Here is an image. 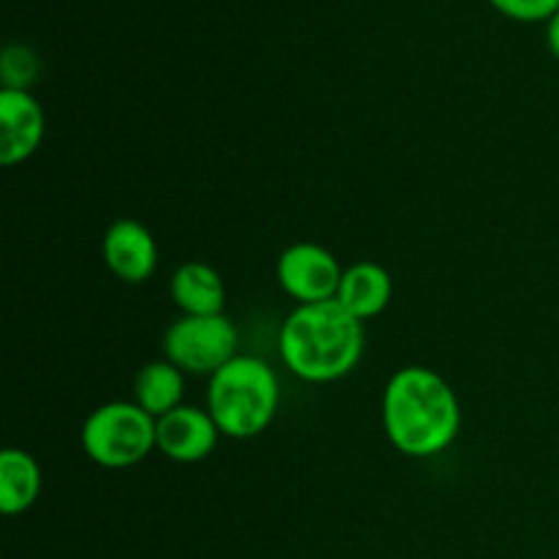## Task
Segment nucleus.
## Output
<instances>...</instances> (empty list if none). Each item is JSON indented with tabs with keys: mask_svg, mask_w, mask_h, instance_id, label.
I'll use <instances>...</instances> for the list:
<instances>
[{
	"mask_svg": "<svg viewBox=\"0 0 559 559\" xmlns=\"http://www.w3.org/2000/svg\"><path fill=\"white\" fill-rule=\"evenodd\" d=\"M489 3L516 22H549L559 11V0H489Z\"/></svg>",
	"mask_w": 559,
	"mask_h": 559,
	"instance_id": "nucleus-15",
	"label": "nucleus"
},
{
	"mask_svg": "<svg viewBox=\"0 0 559 559\" xmlns=\"http://www.w3.org/2000/svg\"><path fill=\"white\" fill-rule=\"evenodd\" d=\"M41 467L22 448H5L0 453V511L5 516H20L36 506L41 495Z\"/></svg>",
	"mask_w": 559,
	"mask_h": 559,
	"instance_id": "nucleus-12",
	"label": "nucleus"
},
{
	"mask_svg": "<svg viewBox=\"0 0 559 559\" xmlns=\"http://www.w3.org/2000/svg\"><path fill=\"white\" fill-rule=\"evenodd\" d=\"M186 374L175 364L151 360L134 377V402L153 418H164L167 413L183 404Z\"/></svg>",
	"mask_w": 559,
	"mask_h": 559,
	"instance_id": "nucleus-13",
	"label": "nucleus"
},
{
	"mask_svg": "<svg viewBox=\"0 0 559 559\" xmlns=\"http://www.w3.org/2000/svg\"><path fill=\"white\" fill-rule=\"evenodd\" d=\"M344 267L320 243H293L276 262V282L298 306L336 300Z\"/></svg>",
	"mask_w": 559,
	"mask_h": 559,
	"instance_id": "nucleus-6",
	"label": "nucleus"
},
{
	"mask_svg": "<svg viewBox=\"0 0 559 559\" xmlns=\"http://www.w3.org/2000/svg\"><path fill=\"white\" fill-rule=\"evenodd\" d=\"M47 134L44 107L31 91H0V164L16 167L41 147Z\"/></svg>",
	"mask_w": 559,
	"mask_h": 559,
	"instance_id": "nucleus-7",
	"label": "nucleus"
},
{
	"mask_svg": "<svg viewBox=\"0 0 559 559\" xmlns=\"http://www.w3.org/2000/svg\"><path fill=\"white\" fill-rule=\"evenodd\" d=\"M391 298L393 278L382 265H377V262L371 260H360L353 262L349 267H344L336 300L349 311V314L358 317L360 322L380 317L382 311L391 306Z\"/></svg>",
	"mask_w": 559,
	"mask_h": 559,
	"instance_id": "nucleus-10",
	"label": "nucleus"
},
{
	"mask_svg": "<svg viewBox=\"0 0 559 559\" xmlns=\"http://www.w3.org/2000/svg\"><path fill=\"white\" fill-rule=\"evenodd\" d=\"M546 44H549L551 55L559 60V11L546 22Z\"/></svg>",
	"mask_w": 559,
	"mask_h": 559,
	"instance_id": "nucleus-16",
	"label": "nucleus"
},
{
	"mask_svg": "<svg viewBox=\"0 0 559 559\" xmlns=\"http://www.w3.org/2000/svg\"><path fill=\"white\" fill-rule=\"evenodd\" d=\"M382 429L404 456H440L462 431V404L445 377L426 366H404L382 391Z\"/></svg>",
	"mask_w": 559,
	"mask_h": 559,
	"instance_id": "nucleus-1",
	"label": "nucleus"
},
{
	"mask_svg": "<svg viewBox=\"0 0 559 559\" xmlns=\"http://www.w3.org/2000/svg\"><path fill=\"white\" fill-rule=\"evenodd\" d=\"M169 295H173L175 306L189 317L224 314V304H227V287H224L222 273L200 260L183 262L173 273Z\"/></svg>",
	"mask_w": 559,
	"mask_h": 559,
	"instance_id": "nucleus-11",
	"label": "nucleus"
},
{
	"mask_svg": "<svg viewBox=\"0 0 559 559\" xmlns=\"http://www.w3.org/2000/svg\"><path fill=\"white\" fill-rule=\"evenodd\" d=\"M364 322L338 300L298 306L278 333V355L287 371L311 385L338 382L364 358Z\"/></svg>",
	"mask_w": 559,
	"mask_h": 559,
	"instance_id": "nucleus-2",
	"label": "nucleus"
},
{
	"mask_svg": "<svg viewBox=\"0 0 559 559\" xmlns=\"http://www.w3.org/2000/svg\"><path fill=\"white\" fill-rule=\"evenodd\" d=\"M104 265L126 284H142L156 273L158 246L151 229L134 218H118L102 238Z\"/></svg>",
	"mask_w": 559,
	"mask_h": 559,
	"instance_id": "nucleus-8",
	"label": "nucleus"
},
{
	"mask_svg": "<svg viewBox=\"0 0 559 559\" xmlns=\"http://www.w3.org/2000/svg\"><path fill=\"white\" fill-rule=\"evenodd\" d=\"M156 437L158 451L169 462L197 464L205 462L216 451L222 431H218L216 420L211 418L207 409L180 404L178 409H173V413L156 420Z\"/></svg>",
	"mask_w": 559,
	"mask_h": 559,
	"instance_id": "nucleus-9",
	"label": "nucleus"
},
{
	"mask_svg": "<svg viewBox=\"0 0 559 559\" xmlns=\"http://www.w3.org/2000/svg\"><path fill=\"white\" fill-rule=\"evenodd\" d=\"M238 328L227 314L189 317L180 314L164 331V358L183 374L213 377L238 353Z\"/></svg>",
	"mask_w": 559,
	"mask_h": 559,
	"instance_id": "nucleus-5",
	"label": "nucleus"
},
{
	"mask_svg": "<svg viewBox=\"0 0 559 559\" xmlns=\"http://www.w3.org/2000/svg\"><path fill=\"white\" fill-rule=\"evenodd\" d=\"M80 440L85 456L98 467H134L158 448L156 418L136 402H107L87 415Z\"/></svg>",
	"mask_w": 559,
	"mask_h": 559,
	"instance_id": "nucleus-4",
	"label": "nucleus"
},
{
	"mask_svg": "<svg viewBox=\"0 0 559 559\" xmlns=\"http://www.w3.org/2000/svg\"><path fill=\"white\" fill-rule=\"evenodd\" d=\"M38 58L25 44H9L0 55V80L9 91H31L38 76Z\"/></svg>",
	"mask_w": 559,
	"mask_h": 559,
	"instance_id": "nucleus-14",
	"label": "nucleus"
},
{
	"mask_svg": "<svg viewBox=\"0 0 559 559\" xmlns=\"http://www.w3.org/2000/svg\"><path fill=\"white\" fill-rule=\"evenodd\" d=\"M282 404V385L257 355H235L207 382V413L222 437L254 440L273 424Z\"/></svg>",
	"mask_w": 559,
	"mask_h": 559,
	"instance_id": "nucleus-3",
	"label": "nucleus"
}]
</instances>
